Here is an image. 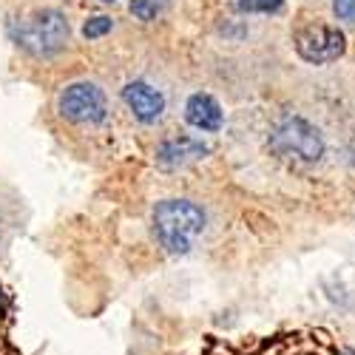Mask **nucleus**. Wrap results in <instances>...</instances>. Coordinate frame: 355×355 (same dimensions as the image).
<instances>
[{
	"label": "nucleus",
	"mask_w": 355,
	"mask_h": 355,
	"mask_svg": "<svg viewBox=\"0 0 355 355\" xmlns=\"http://www.w3.org/2000/svg\"><path fill=\"white\" fill-rule=\"evenodd\" d=\"M211 154V145L205 142L202 137H191V134H182V137H168L157 145V165L159 168H185L188 162H196L202 157Z\"/></svg>",
	"instance_id": "6"
},
{
	"label": "nucleus",
	"mask_w": 355,
	"mask_h": 355,
	"mask_svg": "<svg viewBox=\"0 0 355 355\" xmlns=\"http://www.w3.org/2000/svg\"><path fill=\"white\" fill-rule=\"evenodd\" d=\"M165 6H168V0H131L128 9L137 20H154Z\"/></svg>",
	"instance_id": "10"
},
{
	"label": "nucleus",
	"mask_w": 355,
	"mask_h": 355,
	"mask_svg": "<svg viewBox=\"0 0 355 355\" xmlns=\"http://www.w3.org/2000/svg\"><path fill=\"white\" fill-rule=\"evenodd\" d=\"M185 120H188V125H193L196 131L214 134V131H219L222 123H225V111H222V105L216 103V97L196 92V94H191L188 103H185Z\"/></svg>",
	"instance_id": "8"
},
{
	"label": "nucleus",
	"mask_w": 355,
	"mask_h": 355,
	"mask_svg": "<svg viewBox=\"0 0 355 355\" xmlns=\"http://www.w3.org/2000/svg\"><path fill=\"white\" fill-rule=\"evenodd\" d=\"M123 103L128 105V111L137 116L139 123H157L162 111H165V97L159 88H154L145 80H131L123 88Z\"/></svg>",
	"instance_id": "7"
},
{
	"label": "nucleus",
	"mask_w": 355,
	"mask_h": 355,
	"mask_svg": "<svg viewBox=\"0 0 355 355\" xmlns=\"http://www.w3.org/2000/svg\"><path fill=\"white\" fill-rule=\"evenodd\" d=\"M103 3H116V0H103Z\"/></svg>",
	"instance_id": "13"
},
{
	"label": "nucleus",
	"mask_w": 355,
	"mask_h": 355,
	"mask_svg": "<svg viewBox=\"0 0 355 355\" xmlns=\"http://www.w3.org/2000/svg\"><path fill=\"white\" fill-rule=\"evenodd\" d=\"M295 51H299L302 60L321 66V63H333L347 51V37L341 28L336 26H304L299 35H295Z\"/></svg>",
	"instance_id": "4"
},
{
	"label": "nucleus",
	"mask_w": 355,
	"mask_h": 355,
	"mask_svg": "<svg viewBox=\"0 0 355 355\" xmlns=\"http://www.w3.org/2000/svg\"><path fill=\"white\" fill-rule=\"evenodd\" d=\"M111 28H114V20H111V17H105V15L88 17V20H85V26H83V37H85V40H97V37L108 35Z\"/></svg>",
	"instance_id": "11"
},
{
	"label": "nucleus",
	"mask_w": 355,
	"mask_h": 355,
	"mask_svg": "<svg viewBox=\"0 0 355 355\" xmlns=\"http://www.w3.org/2000/svg\"><path fill=\"white\" fill-rule=\"evenodd\" d=\"M154 236L171 256H185L205 230V211L191 199H162L154 208Z\"/></svg>",
	"instance_id": "1"
},
{
	"label": "nucleus",
	"mask_w": 355,
	"mask_h": 355,
	"mask_svg": "<svg viewBox=\"0 0 355 355\" xmlns=\"http://www.w3.org/2000/svg\"><path fill=\"white\" fill-rule=\"evenodd\" d=\"M333 15L344 23H355V0H333Z\"/></svg>",
	"instance_id": "12"
},
{
	"label": "nucleus",
	"mask_w": 355,
	"mask_h": 355,
	"mask_svg": "<svg viewBox=\"0 0 355 355\" xmlns=\"http://www.w3.org/2000/svg\"><path fill=\"white\" fill-rule=\"evenodd\" d=\"M233 6L242 15H273L284 6V0H233Z\"/></svg>",
	"instance_id": "9"
},
{
	"label": "nucleus",
	"mask_w": 355,
	"mask_h": 355,
	"mask_svg": "<svg viewBox=\"0 0 355 355\" xmlns=\"http://www.w3.org/2000/svg\"><path fill=\"white\" fill-rule=\"evenodd\" d=\"M270 148L273 154L302 162V165H313L324 157V137L321 131L307 123L304 116H282L270 131Z\"/></svg>",
	"instance_id": "2"
},
{
	"label": "nucleus",
	"mask_w": 355,
	"mask_h": 355,
	"mask_svg": "<svg viewBox=\"0 0 355 355\" xmlns=\"http://www.w3.org/2000/svg\"><path fill=\"white\" fill-rule=\"evenodd\" d=\"M69 20L63 12L57 9H43V12H35L28 20H23L17 28H15V40L20 49H26L28 54L35 57H51L57 54L66 43H69Z\"/></svg>",
	"instance_id": "3"
},
{
	"label": "nucleus",
	"mask_w": 355,
	"mask_h": 355,
	"mask_svg": "<svg viewBox=\"0 0 355 355\" xmlns=\"http://www.w3.org/2000/svg\"><path fill=\"white\" fill-rule=\"evenodd\" d=\"M60 116L71 123H103L105 120V94L94 83H71L57 100Z\"/></svg>",
	"instance_id": "5"
}]
</instances>
